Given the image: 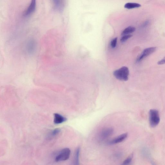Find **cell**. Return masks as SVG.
<instances>
[{"instance_id":"cell-1","label":"cell","mask_w":165,"mask_h":165,"mask_svg":"<svg viewBox=\"0 0 165 165\" xmlns=\"http://www.w3.org/2000/svg\"><path fill=\"white\" fill-rule=\"evenodd\" d=\"M129 74V69L126 67L121 68L113 72V75L115 78L122 81H127L128 80Z\"/></svg>"},{"instance_id":"cell-2","label":"cell","mask_w":165,"mask_h":165,"mask_svg":"<svg viewBox=\"0 0 165 165\" xmlns=\"http://www.w3.org/2000/svg\"><path fill=\"white\" fill-rule=\"evenodd\" d=\"M149 120L150 126L155 127L158 125L160 122V118L158 111L155 109L150 110L149 112Z\"/></svg>"},{"instance_id":"cell-3","label":"cell","mask_w":165,"mask_h":165,"mask_svg":"<svg viewBox=\"0 0 165 165\" xmlns=\"http://www.w3.org/2000/svg\"><path fill=\"white\" fill-rule=\"evenodd\" d=\"M71 151L68 148L62 149L56 157L55 160L56 162H60L68 160L70 156Z\"/></svg>"},{"instance_id":"cell-4","label":"cell","mask_w":165,"mask_h":165,"mask_svg":"<svg viewBox=\"0 0 165 165\" xmlns=\"http://www.w3.org/2000/svg\"><path fill=\"white\" fill-rule=\"evenodd\" d=\"M113 132V129L111 127L104 128L102 129L99 135V138L101 140H104L112 135Z\"/></svg>"},{"instance_id":"cell-5","label":"cell","mask_w":165,"mask_h":165,"mask_svg":"<svg viewBox=\"0 0 165 165\" xmlns=\"http://www.w3.org/2000/svg\"><path fill=\"white\" fill-rule=\"evenodd\" d=\"M156 49V47H150L145 49L138 58L137 62H139L147 57L154 52Z\"/></svg>"},{"instance_id":"cell-6","label":"cell","mask_w":165,"mask_h":165,"mask_svg":"<svg viewBox=\"0 0 165 165\" xmlns=\"http://www.w3.org/2000/svg\"><path fill=\"white\" fill-rule=\"evenodd\" d=\"M53 8L55 10L61 12L65 8V0H52Z\"/></svg>"},{"instance_id":"cell-7","label":"cell","mask_w":165,"mask_h":165,"mask_svg":"<svg viewBox=\"0 0 165 165\" xmlns=\"http://www.w3.org/2000/svg\"><path fill=\"white\" fill-rule=\"evenodd\" d=\"M36 7V0H31L30 5L24 13V16L25 17H28L31 15L35 11Z\"/></svg>"},{"instance_id":"cell-8","label":"cell","mask_w":165,"mask_h":165,"mask_svg":"<svg viewBox=\"0 0 165 165\" xmlns=\"http://www.w3.org/2000/svg\"><path fill=\"white\" fill-rule=\"evenodd\" d=\"M128 134L127 133H124L120 135L119 136L113 139L109 142L110 145H114L119 143L123 141L127 138Z\"/></svg>"},{"instance_id":"cell-9","label":"cell","mask_w":165,"mask_h":165,"mask_svg":"<svg viewBox=\"0 0 165 165\" xmlns=\"http://www.w3.org/2000/svg\"><path fill=\"white\" fill-rule=\"evenodd\" d=\"M67 120L66 118L59 113H55L54 114V122L55 124H60L66 121Z\"/></svg>"},{"instance_id":"cell-10","label":"cell","mask_w":165,"mask_h":165,"mask_svg":"<svg viewBox=\"0 0 165 165\" xmlns=\"http://www.w3.org/2000/svg\"><path fill=\"white\" fill-rule=\"evenodd\" d=\"M141 5L139 4L135 3H128L124 5V7L126 9H133L139 8Z\"/></svg>"},{"instance_id":"cell-11","label":"cell","mask_w":165,"mask_h":165,"mask_svg":"<svg viewBox=\"0 0 165 165\" xmlns=\"http://www.w3.org/2000/svg\"><path fill=\"white\" fill-rule=\"evenodd\" d=\"M135 28L133 27L129 26L127 27L124 29L122 33V35L130 34L134 32L135 31Z\"/></svg>"},{"instance_id":"cell-12","label":"cell","mask_w":165,"mask_h":165,"mask_svg":"<svg viewBox=\"0 0 165 165\" xmlns=\"http://www.w3.org/2000/svg\"><path fill=\"white\" fill-rule=\"evenodd\" d=\"M80 152V149L78 148L76 150L74 157V164L78 165L79 164V156Z\"/></svg>"},{"instance_id":"cell-13","label":"cell","mask_w":165,"mask_h":165,"mask_svg":"<svg viewBox=\"0 0 165 165\" xmlns=\"http://www.w3.org/2000/svg\"><path fill=\"white\" fill-rule=\"evenodd\" d=\"M133 157V154H132L128 157L124 161L122 164L123 165H128L130 164L132 160Z\"/></svg>"},{"instance_id":"cell-14","label":"cell","mask_w":165,"mask_h":165,"mask_svg":"<svg viewBox=\"0 0 165 165\" xmlns=\"http://www.w3.org/2000/svg\"><path fill=\"white\" fill-rule=\"evenodd\" d=\"M60 132V129L58 128H57V129L54 130L50 134V137H54L56 136Z\"/></svg>"},{"instance_id":"cell-15","label":"cell","mask_w":165,"mask_h":165,"mask_svg":"<svg viewBox=\"0 0 165 165\" xmlns=\"http://www.w3.org/2000/svg\"><path fill=\"white\" fill-rule=\"evenodd\" d=\"M132 35L130 34L123 35L120 39V41L122 43L126 42L127 40L132 37Z\"/></svg>"},{"instance_id":"cell-16","label":"cell","mask_w":165,"mask_h":165,"mask_svg":"<svg viewBox=\"0 0 165 165\" xmlns=\"http://www.w3.org/2000/svg\"><path fill=\"white\" fill-rule=\"evenodd\" d=\"M117 38H116L113 39L111 42V46L112 48H115L116 47L117 42Z\"/></svg>"},{"instance_id":"cell-17","label":"cell","mask_w":165,"mask_h":165,"mask_svg":"<svg viewBox=\"0 0 165 165\" xmlns=\"http://www.w3.org/2000/svg\"><path fill=\"white\" fill-rule=\"evenodd\" d=\"M157 64L159 65H162L165 64V57L163 59L158 62Z\"/></svg>"},{"instance_id":"cell-18","label":"cell","mask_w":165,"mask_h":165,"mask_svg":"<svg viewBox=\"0 0 165 165\" xmlns=\"http://www.w3.org/2000/svg\"><path fill=\"white\" fill-rule=\"evenodd\" d=\"M149 23V22L148 21H146L144 23L143 25V27H145L147 25H148Z\"/></svg>"}]
</instances>
